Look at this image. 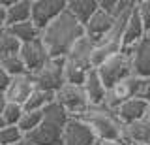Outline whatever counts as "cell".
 <instances>
[{
  "instance_id": "1",
  "label": "cell",
  "mask_w": 150,
  "mask_h": 145,
  "mask_svg": "<svg viewBox=\"0 0 150 145\" xmlns=\"http://www.w3.org/2000/svg\"><path fill=\"white\" fill-rule=\"evenodd\" d=\"M84 34V26L79 25L66 10L60 17L41 30V41L49 51L51 59H64L69 53L71 45Z\"/></svg>"
},
{
  "instance_id": "2",
  "label": "cell",
  "mask_w": 150,
  "mask_h": 145,
  "mask_svg": "<svg viewBox=\"0 0 150 145\" xmlns=\"http://www.w3.org/2000/svg\"><path fill=\"white\" fill-rule=\"evenodd\" d=\"M92 128L98 141H120L124 124L116 117V111L107 106H90L79 117Z\"/></svg>"
},
{
  "instance_id": "3",
  "label": "cell",
  "mask_w": 150,
  "mask_h": 145,
  "mask_svg": "<svg viewBox=\"0 0 150 145\" xmlns=\"http://www.w3.org/2000/svg\"><path fill=\"white\" fill-rule=\"evenodd\" d=\"M54 102L62 107L69 117H81L84 111L90 107L83 87L81 85H71V83H64V85L54 92Z\"/></svg>"
},
{
  "instance_id": "4",
  "label": "cell",
  "mask_w": 150,
  "mask_h": 145,
  "mask_svg": "<svg viewBox=\"0 0 150 145\" xmlns=\"http://www.w3.org/2000/svg\"><path fill=\"white\" fill-rule=\"evenodd\" d=\"M143 87H144L143 77H137V76L126 77L124 81H118L107 89V96H105V104L103 106L111 107V109H116L118 106H122L124 102L131 100V98H141Z\"/></svg>"
},
{
  "instance_id": "5",
  "label": "cell",
  "mask_w": 150,
  "mask_h": 145,
  "mask_svg": "<svg viewBox=\"0 0 150 145\" xmlns=\"http://www.w3.org/2000/svg\"><path fill=\"white\" fill-rule=\"evenodd\" d=\"M32 79L36 83V89L45 92H54L66 83L64 77V59H51L41 70H38L36 74H30Z\"/></svg>"
},
{
  "instance_id": "6",
  "label": "cell",
  "mask_w": 150,
  "mask_h": 145,
  "mask_svg": "<svg viewBox=\"0 0 150 145\" xmlns=\"http://www.w3.org/2000/svg\"><path fill=\"white\" fill-rule=\"evenodd\" d=\"M98 74H100L103 85L107 89L112 87L115 83L118 81H124L126 77L133 76V70H131V59L129 55L126 53H120L115 55V57H111L107 62H103L100 68H98Z\"/></svg>"
},
{
  "instance_id": "7",
  "label": "cell",
  "mask_w": 150,
  "mask_h": 145,
  "mask_svg": "<svg viewBox=\"0 0 150 145\" xmlns=\"http://www.w3.org/2000/svg\"><path fill=\"white\" fill-rule=\"evenodd\" d=\"M66 6H68V0H32L30 21L40 30H43L49 23H53L56 17H60L66 11Z\"/></svg>"
},
{
  "instance_id": "8",
  "label": "cell",
  "mask_w": 150,
  "mask_h": 145,
  "mask_svg": "<svg viewBox=\"0 0 150 145\" xmlns=\"http://www.w3.org/2000/svg\"><path fill=\"white\" fill-rule=\"evenodd\" d=\"M98 138L94 136L92 128L79 117H69L62 130L60 145H96Z\"/></svg>"
},
{
  "instance_id": "9",
  "label": "cell",
  "mask_w": 150,
  "mask_h": 145,
  "mask_svg": "<svg viewBox=\"0 0 150 145\" xmlns=\"http://www.w3.org/2000/svg\"><path fill=\"white\" fill-rule=\"evenodd\" d=\"M19 57L25 62V68L28 74H36L38 70H41L51 60V55L43 45L41 38L30 41V44H23L21 51H19Z\"/></svg>"
},
{
  "instance_id": "10",
  "label": "cell",
  "mask_w": 150,
  "mask_h": 145,
  "mask_svg": "<svg viewBox=\"0 0 150 145\" xmlns=\"http://www.w3.org/2000/svg\"><path fill=\"white\" fill-rule=\"evenodd\" d=\"M34 91H36L34 79H32L30 74H25V76H19V77H11L6 92H4V98H6V102H9V104L25 106L26 100L32 96Z\"/></svg>"
},
{
  "instance_id": "11",
  "label": "cell",
  "mask_w": 150,
  "mask_h": 145,
  "mask_svg": "<svg viewBox=\"0 0 150 145\" xmlns=\"http://www.w3.org/2000/svg\"><path fill=\"white\" fill-rule=\"evenodd\" d=\"M62 130L58 124L49 123V121H41V124L34 128L32 132L25 136V139L30 145H60L62 141Z\"/></svg>"
},
{
  "instance_id": "12",
  "label": "cell",
  "mask_w": 150,
  "mask_h": 145,
  "mask_svg": "<svg viewBox=\"0 0 150 145\" xmlns=\"http://www.w3.org/2000/svg\"><path fill=\"white\" fill-rule=\"evenodd\" d=\"M131 59V70L133 76L148 79L150 77V38L144 36L139 44L133 45V49L129 51Z\"/></svg>"
},
{
  "instance_id": "13",
  "label": "cell",
  "mask_w": 150,
  "mask_h": 145,
  "mask_svg": "<svg viewBox=\"0 0 150 145\" xmlns=\"http://www.w3.org/2000/svg\"><path fill=\"white\" fill-rule=\"evenodd\" d=\"M112 26H115V17L107 15L105 11H101L100 8H98V11L92 15V19L84 25V34L98 44V41L105 40L107 36L111 34Z\"/></svg>"
},
{
  "instance_id": "14",
  "label": "cell",
  "mask_w": 150,
  "mask_h": 145,
  "mask_svg": "<svg viewBox=\"0 0 150 145\" xmlns=\"http://www.w3.org/2000/svg\"><path fill=\"white\" fill-rule=\"evenodd\" d=\"M144 36H146V30H144L143 23H141L137 8H133L129 19L126 21V25H124V32H122V53L129 55V51L133 49V45L139 44Z\"/></svg>"
},
{
  "instance_id": "15",
  "label": "cell",
  "mask_w": 150,
  "mask_h": 145,
  "mask_svg": "<svg viewBox=\"0 0 150 145\" xmlns=\"http://www.w3.org/2000/svg\"><path fill=\"white\" fill-rule=\"evenodd\" d=\"M83 91L88 98V104L90 106H103L105 104V96H107V87L103 85L98 70H88L86 76H84L83 81Z\"/></svg>"
},
{
  "instance_id": "16",
  "label": "cell",
  "mask_w": 150,
  "mask_h": 145,
  "mask_svg": "<svg viewBox=\"0 0 150 145\" xmlns=\"http://www.w3.org/2000/svg\"><path fill=\"white\" fill-rule=\"evenodd\" d=\"M96 47V41L90 40L86 34H83L75 44L71 45L69 53L66 55V60L77 64L84 70H90V59H92V51Z\"/></svg>"
},
{
  "instance_id": "17",
  "label": "cell",
  "mask_w": 150,
  "mask_h": 145,
  "mask_svg": "<svg viewBox=\"0 0 150 145\" xmlns=\"http://www.w3.org/2000/svg\"><path fill=\"white\" fill-rule=\"evenodd\" d=\"M115 111H116V117L120 119V123L124 126H128L131 123H137V121H143L148 117L146 100H143V98H131V100L124 102L122 106H118Z\"/></svg>"
},
{
  "instance_id": "18",
  "label": "cell",
  "mask_w": 150,
  "mask_h": 145,
  "mask_svg": "<svg viewBox=\"0 0 150 145\" xmlns=\"http://www.w3.org/2000/svg\"><path fill=\"white\" fill-rule=\"evenodd\" d=\"M122 51V44L120 40H112V38H105L101 41H98L96 47L92 51V59H90V68L98 70L103 62H107L111 57L118 55Z\"/></svg>"
},
{
  "instance_id": "19",
  "label": "cell",
  "mask_w": 150,
  "mask_h": 145,
  "mask_svg": "<svg viewBox=\"0 0 150 145\" xmlns=\"http://www.w3.org/2000/svg\"><path fill=\"white\" fill-rule=\"evenodd\" d=\"M66 10L79 25L84 26L98 11V0H68Z\"/></svg>"
},
{
  "instance_id": "20",
  "label": "cell",
  "mask_w": 150,
  "mask_h": 145,
  "mask_svg": "<svg viewBox=\"0 0 150 145\" xmlns=\"http://www.w3.org/2000/svg\"><path fill=\"white\" fill-rule=\"evenodd\" d=\"M32 17V0H13L6 10V26L26 23Z\"/></svg>"
},
{
  "instance_id": "21",
  "label": "cell",
  "mask_w": 150,
  "mask_h": 145,
  "mask_svg": "<svg viewBox=\"0 0 150 145\" xmlns=\"http://www.w3.org/2000/svg\"><path fill=\"white\" fill-rule=\"evenodd\" d=\"M6 29L11 32L15 38L21 41V44H30V41L38 40L41 36V30L38 29L32 21H26V23H19V25H13V26H6Z\"/></svg>"
},
{
  "instance_id": "22",
  "label": "cell",
  "mask_w": 150,
  "mask_h": 145,
  "mask_svg": "<svg viewBox=\"0 0 150 145\" xmlns=\"http://www.w3.org/2000/svg\"><path fill=\"white\" fill-rule=\"evenodd\" d=\"M53 102H54V94H53V92H45V91L36 89L23 107H25L26 111H43L45 107L49 104H53Z\"/></svg>"
},
{
  "instance_id": "23",
  "label": "cell",
  "mask_w": 150,
  "mask_h": 145,
  "mask_svg": "<svg viewBox=\"0 0 150 145\" xmlns=\"http://www.w3.org/2000/svg\"><path fill=\"white\" fill-rule=\"evenodd\" d=\"M21 45H23V44H21V41H19L8 29H4L2 32H0V59L19 55Z\"/></svg>"
},
{
  "instance_id": "24",
  "label": "cell",
  "mask_w": 150,
  "mask_h": 145,
  "mask_svg": "<svg viewBox=\"0 0 150 145\" xmlns=\"http://www.w3.org/2000/svg\"><path fill=\"white\" fill-rule=\"evenodd\" d=\"M0 68H2L9 77H19V76H25V74H28L26 68H25V62L21 60L19 55L0 59Z\"/></svg>"
},
{
  "instance_id": "25",
  "label": "cell",
  "mask_w": 150,
  "mask_h": 145,
  "mask_svg": "<svg viewBox=\"0 0 150 145\" xmlns=\"http://www.w3.org/2000/svg\"><path fill=\"white\" fill-rule=\"evenodd\" d=\"M41 121H43V111H26L23 113L21 121H19L17 128L23 132V136H26L28 132H32L34 128H38V126L41 124Z\"/></svg>"
},
{
  "instance_id": "26",
  "label": "cell",
  "mask_w": 150,
  "mask_h": 145,
  "mask_svg": "<svg viewBox=\"0 0 150 145\" xmlns=\"http://www.w3.org/2000/svg\"><path fill=\"white\" fill-rule=\"evenodd\" d=\"M43 119L49 121V123L58 124L60 128H64L66 123L69 121V115L66 113V111H64L58 104H56V102H53V104H49V106L43 109Z\"/></svg>"
},
{
  "instance_id": "27",
  "label": "cell",
  "mask_w": 150,
  "mask_h": 145,
  "mask_svg": "<svg viewBox=\"0 0 150 145\" xmlns=\"http://www.w3.org/2000/svg\"><path fill=\"white\" fill-rule=\"evenodd\" d=\"M86 72H88V70L77 66V64H73V62H69V60H66V57H64V77H66V83H71V85H83Z\"/></svg>"
},
{
  "instance_id": "28",
  "label": "cell",
  "mask_w": 150,
  "mask_h": 145,
  "mask_svg": "<svg viewBox=\"0 0 150 145\" xmlns=\"http://www.w3.org/2000/svg\"><path fill=\"white\" fill-rule=\"evenodd\" d=\"M23 113H25V107H23V106L6 102L4 111H2V119L8 123V126H17L19 121H21V117H23Z\"/></svg>"
},
{
  "instance_id": "29",
  "label": "cell",
  "mask_w": 150,
  "mask_h": 145,
  "mask_svg": "<svg viewBox=\"0 0 150 145\" xmlns=\"http://www.w3.org/2000/svg\"><path fill=\"white\" fill-rule=\"evenodd\" d=\"M25 138L17 126H6L0 130V145H13Z\"/></svg>"
},
{
  "instance_id": "30",
  "label": "cell",
  "mask_w": 150,
  "mask_h": 145,
  "mask_svg": "<svg viewBox=\"0 0 150 145\" xmlns=\"http://www.w3.org/2000/svg\"><path fill=\"white\" fill-rule=\"evenodd\" d=\"M135 8H137V13L141 17V23H143L144 30H150V0H137V4H135Z\"/></svg>"
},
{
  "instance_id": "31",
  "label": "cell",
  "mask_w": 150,
  "mask_h": 145,
  "mask_svg": "<svg viewBox=\"0 0 150 145\" xmlns=\"http://www.w3.org/2000/svg\"><path fill=\"white\" fill-rule=\"evenodd\" d=\"M98 8L101 11H105L107 15L115 17V10H116V0H98Z\"/></svg>"
},
{
  "instance_id": "32",
  "label": "cell",
  "mask_w": 150,
  "mask_h": 145,
  "mask_svg": "<svg viewBox=\"0 0 150 145\" xmlns=\"http://www.w3.org/2000/svg\"><path fill=\"white\" fill-rule=\"evenodd\" d=\"M9 81H11V77L8 76L6 72H4L2 68H0V92H6V89H8V85H9Z\"/></svg>"
},
{
  "instance_id": "33",
  "label": "cell",
  "mask_w": 150,
  "mask_h": 145,
  "mask_svg": "<svg viewBox=\"0 0 150 145\" xmlns=\"http://www.w3.org/2000/svg\"><path fill=\"white\" fill-rule=\"evenodd\" d=\"M141 98L143 100H150V77L148 79H144V87H143V92H141Z\"/></svg>"
},
{
  "instance_id": "34",
  "label": "cell",
  "mask_w": 150,
  "mask_h": 145,
  "mask_svg": "<svg viewBox=\"0 0 150 145\" xmlns=\"http://www.w3.org/2000/svg\"><path fill=\"white\" fill-rule=\"evenodd\" d=\"M6 29V8L0 4V30Z\"/></svg>"
},
{
  "instance_id": "35",
  "label": "cell",
  "mask_w": 150,
  "mask_h": 145,
  "mask_svg": "<svg viewBox=\"0 0 150 145\" xmlns=\"http://www.w3.org/2000/svg\"><path fill=\"white\" fill-rule=\"evenodd\" d=\"M96 145H124L122 141H98Z\"/></svg>"
},
{
  "instance_id": "36",
  "label": "cell",
  "mask_w": 150,
  "mask_h": 145,
  "mask_svg": "<svg viewBox=\"0 0 150 145\" xmlns=\"http://www.w3.org/2000/svg\"><path fill=\"white\" fill-rule=\"evenodd\" d=\"M4 106H6V98H4V94L0 92V115H2V111H4Z\"/></svg>"
},
{
  "instance_id": "37",
  "label": "cell",
  "mask_w": 150,
  "mask_h": 145,
  "mask_svg": "<svg viewBox=\"0 0 150 145\" xmlns=\"http://www.w3.org/2000/svg\"><path fill=\"white\" fill-rule=\"evenodd\" d=\"M6 126H8V123L2 119V115H0V130H2V128H6Z\"/></svg>"
},
{
  "instance_id": "38",
  "label": "cell",
  "mask_w": 150,
  "mask_h": 145,
  "mask_svg": "<svg viewBox=\"0 0 150 145\" xmlns=\"http://www.w3.org/2000/svg\"><path fill=\"white\" fill-rule=\"evenodd\" d=\"M13 145H30V143H28V141H26V139H25V138H23V139H21V141H17V143H13Z\"/></svg>"
},
{
  "instance_id": "39",
  "label": "cell",
  "mask_w": 150,
  "mask_h": 145,
  "mask_svg": "<svg viewBox=\"0 0 150 145\" xmlns=\"http://www.w3.org/2000/svg\"><path fill=\"white\" fill-rule=\"evenodd\" d=\"M146 113H148V119H150V100L146 102Z\"/></svg>"
},
{
  "instance_id": "40",
  "label": "cell",
  "mask_w": 150,
  "mask_h": 145,
  "mask_svg": "<svg viewBox=\"0 0 150 145\" xmlns=\"http://www.w3.org/2000/svg\"><path fill=\"white\" fill-rule=\"evenodd\" d=\"M131 145H150V143H131Z\"/></svg>"
},
{
  "instance_id": "41",
  "label": "cell",
  "mask_w": 150,
  "mask_h": 145,
  "mask_svg": "<svg viewBox=\"0 0 150 145\" xmlns=\"http://www.w3.org/2000/svg\"><path fill=\"white\" fill-rule=\"evenodd\" d=\"M146 36H148V38H150V30H148V32H146Z\"/></svg>"
},
{
  "instance_id": "42",
  "label": "cell",
  "mask_w": 150,
  "mask_h": 145,
  "mask_svg": "<svg viewBox=\"0 0 150 145\" xmlns=\"http://www.w3.org/2000/svg\"><path fill=\"white\" fill-rule=\"evenodd\" d=\"M0 32H2V30H0Z\"/></svg>"
}]
</instances>
